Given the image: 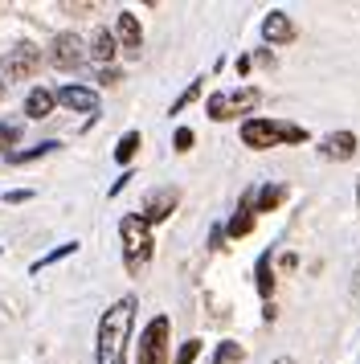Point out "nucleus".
I'll use <instances>...</instances> for the list:
<instances>
[{"mask_svg": "<svg viewBox=\"0 0 360 364\" xmlns=\"http://www.w3.org/2000/svg\"><path fill=\"white\" fill-rule=\"evenodd\" d=\"M139 311V299L123 295L115 299L111 307L98 319V344H95V364H127V340H131V323Z\"/></svg>", "mask_w": 360, "mask_h": 364, "instance_id": "1", "label": "nucleus"}, {"mask_svg": "<svg viewBox=\"0 0 360 364\" xmlns=\"http://www.w3.org/2000/svg\"><path fill=\"white\" fill-rule=\"evenodd\" d=\"M311 135L307 127H299V123H282V119H245L242 123V144L254 151H266V148H282V144H307Z\"/></svg>", "mask_w": 360, "mask_h": 364, "instance_id": "2", "label": "nucleus"}, {"mask_svg": "<svg viewBox=\"0 0 360 364\" xmlns=\"http://www.w3.org/2000/svg\"><path fill=\"white\" fill-rule=\"evenodd\" d=\"M119 242H123V262H127L131 274H139L147 262H152V250H156V242H152V230H147V221L139 213H127L123 221H119Z\"/></svg>", "mask_w": 360, "mask_h": 364, "instance_id": "3", "label": "nucleus"}, {"mask_svg": "<svg viewBox=\"0 0 360 364\" xmlns=\"http://www.w3.org/2000/svg\"><path fill=\"white\" fill-rule=\"evenodd\" d=\"M258 102H262V90H258V86H238V90H217V95H209L205 111H209L213 123H226V119L250 115Z\"/></svg>", "mask_w": 360, "mask_h": 364, "instance_id": "4", "label": "nucleus"}, {"mask_svg": "<svg viewBox=\"0 0 360 364\" xmlns=\"http://www.w3.org/2000/svg\"><path fill=\"white\" fill-rule=\"evenodd\" d=\"M168 315H156L139 336V364H168Z\"/></svg>", "mask_w": 360, "mask_h": 364, "instance_id": "5", "label": "nucleus"}, {"mask_svg": "<svg viewBox=\"0 0 360 364\" xmlns=\"http://www.w3.org/2000/svg\"><path fill=\"white\" fill-rule=\"evenodd\" d=\"M37 66H41V50L37 46H13V50L4 53V62H0V70H4V78L9 82H21V78H33L37 74Z\"/></svg>", "mask_w": 360, "mask_h": 364, "instance_id": "6", "label": "nucleus"}, {"mask_svg": "<svg viewBox=\"0 0 360 364\" xmlns=\"http://www.w3.org/2000/svg\"><path fill=\"white\" fill-rule=\"evenodd\" d=\"M86 41H82L78 33H58L53 37V46H49V62L58 70H78L82 62H86Z\"/></svg>", "mask_w": 360, "mask_h": 364, "instance_id": "7", "label": "nucleus"}, {"mask_svg": "<svg viewBox=\"0 0 360 364\" xmlns=\"http://www.w3.org/2000/svg\"><path fill=\"white\" fill-rule=\"evenodd\" d=\"M299 29H295V21L282 13V9H270L266 17H262V41L266 46H291Z\"/></svg>", "mask_w": 360, "mask_h": 364, "instance_id": "8", "label": "nucleus"}, {"mask_svg": "<svg viewBox=\"0 0 360 364\" xmlns=\"http://www.w3.org/2000/svg\"><path fill=\"white\" fill-rule=\"evenodd\" d=\"M319 156L332 160V164L352 160V156H356V135H352V132H327L324 139H319Z\"/></svg>", "mask_w": 360, "mask_h": 364, "instance_id": "9", "label": "nucleus"}, {"mask_svg": "<svg viewBox=\"0 0 360 364\" xmlns=\"http://www.w3.org/2000/svg\"><path fill=\"white\" fill-rule=\"evenodd\" d=\"M58 102L70 107V111H78V115H90V119L98 115V95L90 86H74V82L62 86V90H58Z\"/></svg>", "mask_w": 360, "mask_h": 364, "instance_id": "10", "label": "nucleus"}, {"mask_svg": "<svg viewBox=\"0 0 360 364\" xmlns=\"http://www.w3.org/2000/svg\"><path fill=\"white\" fill-rule=\"evenodd\" d=\"M176 200H180V193L176 188H156V193H147V200H144V221L152 225V221H164V217H172V209H176Z\"/></svg>", "mask_w": 360, "mask_h": 364, "instance_id": "11", "label": "nucleus"}, {"mask_svg": "<svg viewBox=\"0 0 360 364\" xmlns=\"http://www.w3.org/2000/svg\"><path fill=\"white\" fill-rule=\"evenodd\" d=\"M115 37L123 41V50H127L131 58H139L144 29H139V17H135V13H119V17H115Z\"/></svg>", "mask_w": 360, "mask_h": 364, "instance_id": "12", "label": "nucleus"}, {"mask_svg": "<svg viewBox=\"0 0 360 364\" xmlns=\"http://www.w3.org/2000/svg\"><path fill=\"white\" fill-rule=\"evenodd\" d=\"M250 233H254V193H245L238 213L229 217V225H226V237H250Z\"/></svg>", "mask_w": 360, "mask_h": 364, "instance_id": "13", "label": "nucleus"}, {"mask_svg": "<svg viewBox=\"0 0 360 364\" xmlns=\"http://www.w3.org/2000/svg\"><path fill=\"white\" fill-rule=\"evenodd\" d=\"M254 287H258V295L266 303L275 299V250H266L258 262H254Z\"/></svg>", "mask_w": 360, "mask_h": 364, "instance_id": "14", "label": "nucleus"}, {"mask_svg": "<svg viewBox=\"0 0 360 364\" xmlns=\"http://www.w3.org/2000/svg\"><path fill=\"white\" fill-rule=\"evenodd\" d=\"M53 102H58V95L46 90V86H37V90H29V99H25V115L29 119H46L49 111H53Z\"/></svg>", "mask_w": 360, "mask_h": 364, "instance_id": "15", "label": "nucleus"}, {"mask_svg": "<svg viewBox=\"0 0 360 364\" xmlns=\"http://www.w3.org/2000/svg\"><path fill=\"white\" fill-rule=\"evenodd\" d=\"M115 53H119V37H115L111 29H98V33H95V41H90V58L107 66V62H111Z\"/></svg>", "mask_w": 360, "mask_h": 364, "instance_id": "16", "label": "nucleus"}, {"mask_svg": "<svg viewBox=\"0 0 360 364\" xmlns=\"http://www.w3.org/2000/svg\"><path fill=\"white\" fill-rule=\"evenodd\" d=\"M287 200V184H262L258 197H254V213H270Z\"/></svg>", "mask_w": 360, "mask_h": 364, "instance_id": "17", "label": "nucleus"}, {"mask_svg": "<svg viewBox=\"0 0 360 364\" xmlns=\"http://www.w3.org/2000/svg\"><path fill=\"white\" fill-rule=\"evenodd\" d=\"M245 360V348L238 340H221L217 352H213V364H242Z\"/></svg>", "mask_w": 360, "mask_h": 364, "instance_id": "18", "label": "nucleus"}, {"mask_svg": "<svg viewBox=\"0 0 360 364\" xmlns=\"http://www.w3.org/2000/svg\"><path fill=\"white\" fill-rule=\"evenodd\" d=\"M139 144H144L139 132H127L119 144H115V160H119V164H131V160H135V151H139Z\"/></svg>", "mask_w": 360, "mask_h": 364, "instance_id": "19", "label": "nucleus"}, {"mask_svg": "<svg viewBox=\"0 0 360 364\" xmlns=\"http://www.w3.org/2000/svg\"><path fill=\"white\" fill-rule=\"evenodd\" d=\"M70 254H78V242H62V246H58V250H49L46 258H37V262H33V274H41L46 266L62 262V258H70Z\"/></svg>", "mask_w": 360, "mask_h": 364, "instance_id": "20", "label": "nucleus"}, {"mask_svg": "<svg viewBox=\"0 0 360 364\" xmlns=\"http://www.w3.org/2000/svg\"><path fill=\"white\" fill-rule=\"evenodd\" d=\"M53 148H58V144L49 139V144H37V148H29V151H9V164H25V160H37V156H49Z\"/></svg>", "mask_w": 360, "mask_h": 364, "instance_id": "21", "label": "nucleus"}, {"mask_svg": "<svg viewBox=\"0 0 360 364\" xmlns=\"http://www.w3.org/2000/svg\"><path fill=\"white\" fill-rule=\"evenodd\" d=\"M16 139H21V123H0V151L16 148Z\"/></svg>", "mask_w": 360, "mask_h": 364, "instance_id": "22", "label": "nucleus"}, {"mask_svg": "<svg viewBox=\"0 0 360 364\" xmlns=\"http://www.w3.org/2000/svg\"><path fill=\"white\" fill-rule=\"evenodd\" d=\"M196 356H201V340H184V344H180V352H176V360H172V364H193Z\"/></svg>", "mask_w": 360, "mask_h": 364, "instance_id": "23", "label": "nucleus"}, {"mask_svg": "<svg viewBox=\"0 0 360 364\" xmlns=\"http://www.w3.org/2000/svg\"><path fill=\"white\" fill-rule=\"evenodd\" d=\"M196 95H201V78H196V82H189V90H184V95H180V99L172 102V111H168V115H180V111H184V107H189V102L196 99Z\"/></svg>", "mask_w": 360, "mask_h": 364, "instance_id": "24", "label": "nucleus"}, {"mask_svg": "<svg viewBox=\"0 0 360 364\" xmlns=\"http://www.w3.org/2000/svg\"><path fill=\"white\" fill-rule=\"evenodd\" d=\"M172 144H176V151H189L196 144V135L189 132V127H176V135H172Z\"/></svg>", "mask_w": 360, "mask_h": 364, "instance_id": "25", "label": "nucleus"}, {"mask_svg": "<svg viewBox=\"0 0 360 364\" xmlns=\"http://www.w3.org/2000/svg\"><path fill=\"white\" fill-rule=\"evenodd\" d=\"M29 197H33L29 188H16V193H9V197H4V200H9V205H25V200H29Z\"/></svg>", "mask_w": 360, "mask_h": 364, "instance_id": "26", "label": "nucleus"}, {"mask_svg": "<svg viewBox=\"0 0 360 364\" xmlns=\"http://www.w3.org/2000/svg\"><path fill=\"white\" fill-rule=\"evenodd\" d=\"M98 82H102V86H115V82H119V70H111V66H107L102 74H98Z\"/></svg>", "mask_w": 360, "mask_h": 364, "instance_id": "27", "label": "nucleus"}, {"mask_svg": "<svg viewBox=\"0 0 360 364\" xmlns=\"http://www.w3.org/2000/svg\"><path fill=\"white\" fill-rule=\"evenodd\" d=\"M127 181H135V176H131V172H123V176H119V181L111 184V197H119V193H123V184H127Z\"/></svg>", "mask_w": 360, "mask_h": 364, "instance_id": "28", "label": "nucleus"}, {"mask_svg": "<svg viewBox=\"0 0 360 364\" xmlns=\"http://www.w3.org/2000/svg\"><path fill=\"white\" fill-rule=\"evenodd\" d=\"M221 237H226V230H221V225H213V237H209L213 250H221Z\"/></svg>", "mask_w": 360, "mask_h": 364, "instance_id": "29", "label": "nucleus"}, {"mask_svg": "<svg viewBox=\"0 0 360 364\" xmlns=\"http://www.w3.org/2000/svg\"><path fill=\"white\" fill-rule=\"evenodd\" d=\"M352 295H360V266H356V282H352Z\"/></svg>", "mask_w": 360, "mask_h": 364, "instance_id": "30", "label": "nucleus"}, {"mask_svg": "<svg viewBox=\"0 0 360 364\" xmlns=\"http://www.w3.org/2000/svg\"><path fill=\"white\" fill-rule=\"evenodd\" d=\"M270 364H295L291 356H278V360H270Z\"/></svg>", "mask_w": 360, "mask_h": 364, "instance_id": "31", "label": "nucleus"}, {"mask_svg": "<svg viewBox=\"0 0 360 364\" xmlns=\"http://www.w3.org/2000/svg\"><path fill=\"white\" fill-rule=\"evenodd\" d=\"M0 99H4V78H0Z\"/></svg>", "mask_w": 360, "mask_h": 364, "instance_id": "32", "label": "nucleus"}, {"mask_svg": "<svg viewBox=\"0 0 360 364\" xmlns=\"http://www.w3.org/2000/svg\"><path fill=\"white\" fill-rule=\"evenodd\" d=\"M356 205H360V184H356Z\"/></svg>", "mask_w": 360, "mask_h": 364, "instance_id": "33", "label": "nucleus"}]
</instances>
